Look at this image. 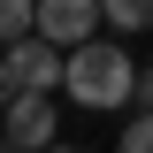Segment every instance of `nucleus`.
Here are the masks:
<instances>
[{"instance_id": "9b49d317", "label": "nucleus", "mask_w": 153, "mask_h": 153, "mask_svg": "<svg viewBox=\"0 0 153 153\" xmlns=\"http://www.w3.org/2000/svg\"><path fill=\"white\" fill-rule=\"evenodd\" d=\"M0 146H8V138H0Z\"/></svg>"}, {"instance_id": "9d476101", "label": "nucleus", "mask_w": 153, "mask_h": 153, "mask_svg": "<svg viewBox=\"0 0 153 153\" xmlns=\"http://www.w3.org/2000/svg\"><path fill=\"white\" fill-rule=\"evenodd\" d=\"M46 153H76V146H46Z\"/></svg>"}, {"instance_id": "f03ea898", "label": "nucleus", "mask_w": 153, "mask_h": 153, "mask_svg": "<svg viewBox=\"0 0 153 153\" xmlns=\"http://www.w3.org/2000/svg\"><path fill=\"white\" fill-rule=\"evenodd\" d=\"M8 69H16V92H54L61 76H69V54H61L46 31H31V38L8 46Z\"/></svg>"}, {"instance_id": "7ed1b4c3", "label": "nucleus", "mask_w": 153, "mask_h": 153, "mask_svg": "<svg viewBox=\"0 0 153 153\" xmlns=\"http://www.w3.org/2000/svg\"><path fill=\"white\" fill-rule=\"evenodd\" d=\"M0 130H8V146L46 153V146H54V100H46V92H16L8 107H0Z\"/></svg>"}, {"instance_id": "20e7f679", "label": "nucleus", "mask_w": 153, "mask_h": 153, "mask_svg": "<svg viewBox=\"0 0 153 153\" xmlns=\"http://www.w3.org/2000/svg\"><path fill=\"white\" fill-rule=\"evenodd\" d=\"M100 16H107V0H38V31L54 46H84Z\"/></svg>"}, {"instance_id": "1a4fd4ad", "label": "nucleus", "mask_w": 153, "mask_h": 153, "mask_svg": "<svg viewBox=\"0 0 153 153\" xmlns=\"http://www.w3.org/2000/svg\"><path fill=\"white\" fill-rule=\"evenodd\" d=\"M138 107H153V69H138Z\"/></svg>"}, {"instance_id": "0eeeda50", "label": "nucleus", "mask_w": 153, "mask_h": 153, "mask_svg": "<svg viewBox=\"0 0 153 153\" xmlns=\"http://www.w3.org/2000/svg\"><path fill=\"white\" fill-rule=\"evenodd\" d=\"M115 153H153V107H138V123L123 130V146Z\"/></svg>"}, {"instance_id": "39448f33", "label": "nucleus", "mask_w": 153, "mask_h": 153, "mask_svg": "<svg viewBox=\"0 0 153 153\" xmlns=\"http://www.w3.org/2000/svg\"><path fill=\"white\" fill-rule=\"evenodd\" d=\"M31 31H38V0H0V46H16Z\"/></svg>"}, {"instance_id": "f257e3e1", "label": "nucleus", "mask_w": 153, "mask_h": 153, "mask_svg": "<svg viewBox=\"0 0 153 153\" xmlns=\"http://www.w3.org/2000/svg\"><path fill=\"white\" fill-rule=\"evenodd\" d=\"M61 92L76 100V107H130L138 100V69L123 46H100V38H84V46H69V76H61Z\"/></svg>"}, {"instance_id": "423d86ee", "label": "nucleus", "mask_w": 153, "mask_h": 153, "mask_svg": "<svg viewBox=\"0 0 153 153\" xmlns=\"http://www.w3.org/2000/svg\"><path fill=\"white\" fill-rule=\"evenodd\" d=\"M107 23H123V31H146V23H153V0H107Z\"/></svg>"}, {"instance_id": "6e6552de", "label": "nucleus", "mask_w": 153, "mask_h": 153, "mask_svg": "<svg viewBox=\"0 0 153 153\" xmlns=\"http://www.w3.org/2000/svg\"><path fill=\"white\" fill-rule=\"evenodd\" d=\"M16 100V69H8V46H0V107Z\"/></svg>"}]
</instances>
